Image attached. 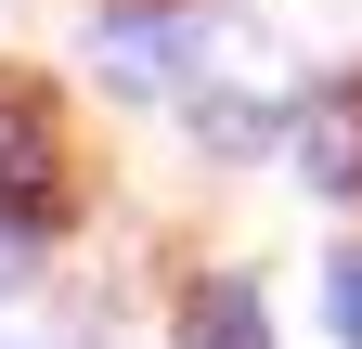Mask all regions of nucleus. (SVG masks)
Segmentation results:
<instances>
[{"label":"nucleus","mask_w":362,"mask_h":349,"mask_svg":"<svg viewBox=\"0 0 362 349\" xmlns=\"http://www.w3.org/2000/svg\"><path fill=\"white\" fill-rule=\"evenodd\" d=\"M90 65H104L117 91H181V26H156V13H104V26H90Z\"/></svg>","instance_id":"obj_1"},{"label":"nucleus","mask_w":362,"mask_h":349,"mask_svg":"<svg viewBox=\"0 0 362 349\" xmlns=\"http://www.w3.org/2000/svg\"><path fill=\"white\" fill-rule=\"evenodd\" d=\"M298 155L324 194H362V91H310L298 104Z\"/></svg>","instance_id":"obj_2"},{"label":"nucleus","mask_w":362,"mask_h":349,"mask_svg":"<svg viewBox=\"0 0 362 349\" xmlns=\"http://www.w3.org/2000/svg\"><path fill=\"white\" fill-rule=\"evenodd\" d=\"M181 349H272V324H259L246 285H194L181 297Z\"/></svg>","instance_id":"obj_3"},{"label":"nucleus","mask_w":362,"mask_h":349,"mask_svg":"<svg viewBox=\"0 0 362 349\" xmlns=\"http://www.w3.org/2000/svg\"><path fill=\"white\" fill-rule=\"evenodd\" d=\"M0 194H13V207L52 194V143H39V117H26V104H0Z\"/></svg>","instance_id":"obj_4"},{"label":"nucleus","mask_w":362,"mask_h":349,"mask_svg":"<svg viewBox=\"0 0 362 349\" xmlns=\"http://www.w3.org/2000/svg\"><path fill=\"white\" fill-rule=\"evenodd\" d=\"M0 285H26V207L0 194Z\"/></svg>","instance_id":"obj_5"},{"label":"nucleus","mask_w":362,"mask_h":349,"mask_svg":"<svg viewBox=\"0 0 362 349\" xmlns=\"http://www.w3.org/2000/svg\"><path fill=\"white\" fill-rule=\"evenodd\" d=\"M337 336L362 349V259H337Z\"/></svg>","instance_id":"obj_6"}]
</instances>
